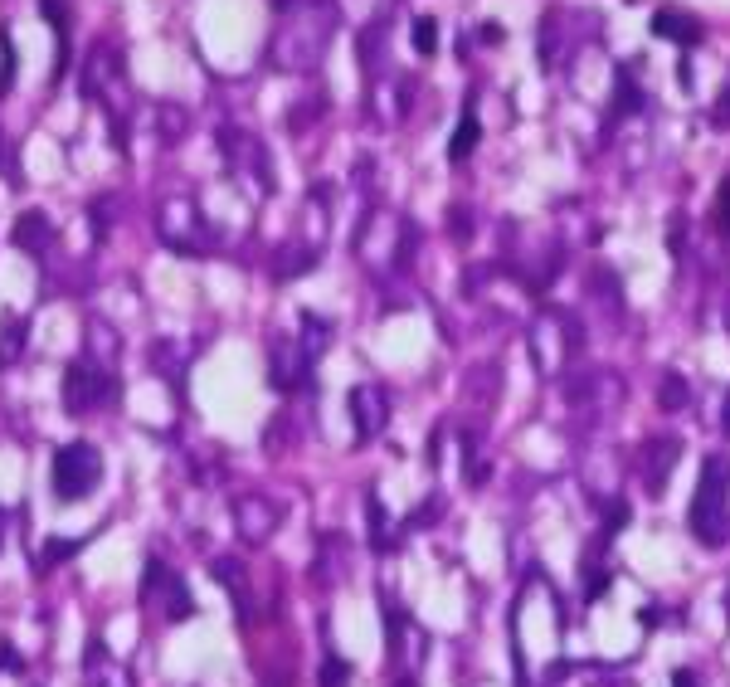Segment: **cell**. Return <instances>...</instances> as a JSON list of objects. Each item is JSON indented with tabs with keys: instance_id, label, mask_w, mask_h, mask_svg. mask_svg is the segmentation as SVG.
I'll return each instance as SVG.
<instances>
[{
	"instance_id": "obj_7",
	"label": "cell",
	"mask_w": 730,
	"mask_h": 687,
	"mask_svg": "<svg viewBox=\"0 0 730 687\" xmlns=\"http://www.w3.org/2000/svg\"><path fill=\"white\" fill-rule=\"evenodd\" d=\"M15 83V49H10V35H0V93H10Z\"/></svg>"
},
{
	"instance_id": "obj_1",
	"label": "cell",
	"mask_w": 730,
	"mask_h": 687,
	"mask_svg": "<svg viewBox=\"0 0 730 687\" xmlns=\"http://www.w3.org/2000/svg\"><path fill=\"white\" fill-rule=\"evenodd\" d=\"M692 536L701 546H726L730 536V463L721 454L701 463V483L692 497Z\"/></svg>"
},
{
	"instance_id": "obj_8",
	"label": "cell",
	"mask_w": 730,
	"mask_h": 687,
	"mask_svg": "<svg viewBox=\"0 0 730 687\" xmlns=\"http://www.w3.org/2000/svg\"><path fill=\"white\" fill-rule=\"evenodd\" d=\"M711 215H716V229L730 239V176L721 181V195H716V210H711Z\"/></svg>"
},
{
	"instance_id": "obj_10",
	"label": "cell",
	"mask_w": 730,
	"mask_h": 687,
	"mask_svg": "<svg viewBox=\"0 0 730 687\" xmlns=\"http://www.w3.org/2000/svg\"><path fill=\"white\" fill-rule=\"evenodd\" d=\"M322 683H327V687H341V683H346V663H327Z\"/></svg>"
},
{
	"instance_id": "obj_4",
	"label": "cell",
	"mask_w": 730,
	"mask_h": 687,
	"mask_svg": "<svg viewBox=\"0 0 730 687\" xmlns=\"http://www.w3.org/2000/svg\"><path fill=\"white\" fill-rule=\"evenodd\" d=\"M49 234H54V229H49V215H44V210H30V215L15 225V244H20V249H44Z\"/></svg>"
},
{
	"instance_id": "obj_11",
	"label": "cell",
	"mask_w": 730,
	"mask_h": 687,
	"mask_svg": "<svg viewBox=\"0 0 730 687\" xmlns=\"http://www.w3.org/2000/svg\"><path fill=\"white\" fill-rule=\"evenodd\" d=\"M726 434H730V400H726Z\"/></svg>"
},
{
	"instance_id": "obj_5",
	"label": "cell",
	"mask_w": 730,
	"mask_h": 687,
	"mask_svg": "<svg viewBox=\"0 0 730 687\" xmlns=\"http://www.w3.org/2000/svg\"><path fill=\"white\" fill-rule=\"evenodd\" d=\"M477 137H482V127H477V117L468 113L458 122V132H453V142H448V161H468L477 147Z\"/></svg>"
},
{
	"instance_id": "obj_9",
	"label": "cell",
	"mask_w": 730,
	"mask_h": 687,
	"mask_svg": "<svg viewBox=\"0 0 730 687\" xmlns=\"http://www.w3.org/2000/svg\"><path fill=\"white\" fill-rule=\"evenodd\" d=\"M682 400H687V385H682V376H667V381H662V405H667V410H677Z\"/></svg>"
},
{
	"instance_id": "obj_2",
	"label": "cell",
	"mask_w": 730,
	"mask_h": 687,
	"mask_svg": "<svg viewBox=\"0 0 730 687\" xmlns=\"http://www.w3.org/2000/svg\"><path fill=\"white\" fill-rule=\"evenodd\" d=\"M103 478V458L93 444H64L54 454V497L59 502H83Z\"/></svg>"
},
{
	"instance_id": "obj_6",
	"label": "cell",
	"mask_w": 730,
	"mask_h": 687,
	"mask_svg": "<svg viewBox=\"0 0 730 687\" xmlns=\"http://www.w3.org/2000/svg\"><path fill=\"white\" fill-rule=\"evenodd\" d=\"M414 49H419V54H434L438 49V20H429V15L414 20Z\"/></svg>"
},
{
	"instance_id": "obj_3",
	"label": "cell",
	"mask_w": 730,
	"mask_h": 687,
	"mask_svg": "<svg viewBox=\"0 0 730 687\" xmlns=\"http://www.w3.org/2000/svg\"><path fill=\"white\" fill-rule=\"evenodd\" d=\"M653 35L657 39H672V44H682V49H692L696 39H701V25H696L692 15H682V10H657V15H653Z\"/></svg>"
}]
</instances>
